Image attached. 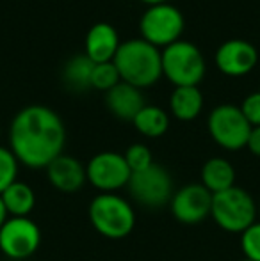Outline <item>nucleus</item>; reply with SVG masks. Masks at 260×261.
Returning a JSON list of instances; mask_svg holds the SVG:
<instances>
[{"label":"nucleus","mask_w":260,"mask_h":261,"mask_svg":"<svg viewBox=\"0 0 260 261\" xmlns=\"http://www.w3.org/2000/svg\"><path fill=\"white\" fill-rule=\"evenodd\" d=\"M94 62L86 54L72 57L64 64L63 79L66 86L73 91H86L91 87V75H93Z\"/></svg>","instance_id":"nucleus-20"},{"label":"nucleus","mask_w":260,"mask_h":261,"mask_svg":"<svg viewBox=\"0 0 260 261\" xmlns=\"http://www.w3.org/2000/svg\"><path fill=\"white\" fill-rule=\"evenodd\" d=\"M64 144V123L50 107H23L11 121L9 149L27 167L46 169L50 162L63 155Z\"/></svg>","instance_id":"nucleus-1"},{"label":"nucleus","mask_w":260,"mask_h":261,"mask_svg":"<svg viewBox=\"0 0 260 261\" xmlns=\"http://www.w3.org/2000/svg\"><path fill=\"white\" fill-rule=\"evenodd\" d=\"M2 203L7 210V215L11 217H27L36 206V194L27 183L14 181L2 194Z\"/></svg>","instance_id":"nucleus-18"},{"label":"nucleus","mask_w":260,"mask_h":261,"mask_svg":"<svg viewBox=\"0 0 260 261\" xmlns=\"http://www.w3.org/2000/svg\"><path fill=\"white\" fill-rule=\"evenodd\" d=\"M258 217H260V206H258Z\"/></svg>","instance_id":"nucleus-31"},{"label":"nucleus","mask_w":260,"mask_h":261,"mask_svg":"<svg viewBox=\"0 0 260 261\" xmlns=\"http://www.w3.org/2000/svg\"><path fill=\"white\" fill-rule=\"evenodd\" d=\"M258 52L246 39H226L216 50V66L226 76H244L255 69Z\"/></svg>","instance_id":"nucleus-12"},{"label":"nucleus","mask_w":260,"mask_h":261,"mask_svg":"<svg viewBox=\"0 0 260 261\" xmlns=\"http://www.w3.org/2000/svg\"><path fill=\"white\" fill-rule=\"evenodd\" d=\"M241 249L244 258L260 261V222H255L241 233Z\"/></svg>","instance_id":"nucleus-24"},{"label":"nucleus","mask_w":260,"mask_h":261,"mask_svg":"<svg viewBox=\"0 0 260 261\" xmlns=\"http://www.w3.org/2000/svg\"><path fill=\"white\" fill-rule=\"evenodd\" d=\"M112 62L118 69L122 82L130 84L141 91L155 86L162 79L160 50L143 38L123 41Z\"/></svg>","instance_id":"nucleus-2"},{"label":"nucleus","mask_w":260,"mask_h":261,"mask_svg":"<svg viewBox=\"0 0 260 261\" xmlns=\"http://www.w3.org/2000/svg\"><path fill=\"white\" fill-rule=\"evenodd\" d=\"M41 231L29 217H9L0 229V251L11 259H27L38 251Z\"/></svg>","instance_id":"nucleus-10"},{"label":"nucleus","mask_w":260,"mask_h":261,"mask_svg":"<svg viewBox=\"0 0 260 261\" xmlns=\"http://www.w3.org/2000/svg\"><path fill=\"white\" fill-rule=\"evenodd\" d=\"M122 82L120 79V73L116 69L114 62H100V64H94L93 75H91V87L97 91H111L114 86Z\"/></svg>","instance_id":"nucleus-21"},{"label":"nucleus","mask_w":260,"mask_h":261,"mask_svg":"<svg viewBox=\"0 0 260 261\" xmlns=\"http://www.w3.org/2000/svg\"><path fill=\"white\" fill-rule=\"evenodd\" d=\"M7 219H9V215H7V210L2 203V197H0V229H2V226L6 224Z\"/></svg>","instance_id":"nucleus-27"},{"label":"nucleus","mask_w":260,"mask_h":261,"mask_svg":"<svg viewBox=\"0 0 260 261\" xmlns=\"http://www.w3.org/2000/svg\"><path fill=\"white\" fill-rule=\"evenodd\" d=\"M201 185L210 194H218L235 187V169L226 158H208L201 167Z\"/></svg>","instance_id":"nucleus-16"},{"label":"nucleus","mask_w":260,"mask_h":261,"mask_svg":"<svg viewBox=\"0 0 260 261\" xmlns=\"http://www.w3.org/2000/svg\"><path fill=\"white\" fill-rule=\"evenodd\" d=\"M241 261H251V259H248V258H244V259H241Z\"/></svg>","instance_id":"nucleus-29"},{"label":"nucleus","mask_w":260,"mask_h":261,"mask_svg":"<svg viewBox=\"0 0 260 261\" xmlns=\"http://www.w3.org/2000/svg\"><path fill=\"white\" fill-rule=\"evenodd\" d=\"M123 156H125V162H127V165L130 167L132 172L145 171V169H148L150 165L153 164L152 151H150L148 146L141 144V142L129 146V148H127V151L123 153Z\"/></svg>","instance_id":"nucleus-23"},{"label":"nucleus","mask_w":260,"mask_h":261,"mask_svg":"<svg viewBox=\"0 0 260 261\" xmlns=\"http://www.w3.org/2000/svg\"><path fill=\"white\" fill-rule=\"evenodd\" d=\"M173 217L182 224H198L210 217L212 194L201 183H191L173 194L170 201Z\"/></svg>","instance_id":"nucleus-11"},{"label":"nucleus","mask_w":260,"mask_h":261,"mask_svg":"<svg viewBox=\"0 0 260 261\" xmlns=\"http://www.w3.org/2000/svg\"><path fill=\"white\" fill-rule=\"evenodd\" d=\"M120 45V34L111 23L107 21H98L87 31L86 41H84V54L94 62H111L118 52Z\"/></svg>","instance_id":"nucleus-14"},{"label":"nucleus","mask_w":260,"mask_h":261,"mask_svg":"<svg viewBox=\"0 0 260 261\" xmlns=\"http://www.w3.org/2000/svg\"><path fill=\"white\" fill-rule=\"evenodd\" d=\"M258 215L255 199L239 187H232L223 192L212 194L210 217L221 229L228 233H243Z\"/></svg>","instance_id":"nucleus-5"},{"label":"nucleus","mask_w":260,"mask_h":261,"mask_svg":"<svg viewBox=\"0 0 260 261\" xmlns=\"http://www.w3.org/2000/svg\"><path fill=\"white\" fill-rule=\"evenodd\" d=\"M132 124L141 135L148 139L162 137L170 128V116L164 109L157 105H145L134 117Z\"/></svg>","instance_id":"nucleus-19"},{"label":"nucleus","mask_w":260,"mask_h":261,"mask_svg":"<svg viewBox=\"0 0 260 261\" xmlns=\"http://www.w3.org/2000/svg\"><path fill=\"white\" fill-rule=\"evenodd\" d=\"M127 187L130 196L146 208H160L173 197V179L159 164H152L145 171L132 172Z\"/></svg>","instance_id":"nucleus-8"},{"label":"nucleus","mask_w":260,"mask_h":261,"mask_svg":"<svg viewBox=\"0 0 260 261\" xmlns=\"http://www.w3.org/2000/svg\"><path fill=\"white\" fill-rule=\"evenodd\" d=\"M251 124L244 117L241 107L223 103L212 109L207 119V130L212 141L226 151H239L246 148L251 134Z\"/></svg>","instance_id":"nucleus-6"},{"label":"nucleus","mask_w":260,"mask_h":261,"mask_svg":"<svg viewBox=\"0 0 260 261\" xmlns=\"http://www.w3.org/2000/svg\"><path fill=\"white\" fill-rule=\"evenodd\" d=\"M241 110L251 126H260V91L248 94L241 103Z\"/></svg>","instance_id":"nucleus-25"},{"label":"nucleus","mask_w":260,"mask_h":261,"mask_svg":"<svg viewBox=\"0 0 260 261\" xmlns=\"http://www.w3.org/2000/svg\"><path fill=\"white\" fill-rule=\"evenodd\" d=\"M18 164H20V162L16 160L13 151H11L9 148H2V146H0V194H2L7 187L16 181Z\"/></svg>","instance_id":"nucleus-22"},{"label":"nucleus","mask_w":260,"mask_h":261,"mask_svg":"<svg viewBox=\"0 0 260 261\" xmlns=\"http://www.w3.org/2000/svg\"><path fill=\"white\" fill-rule=\"evenodd\" d=\"M105 105L111 110L112 116L122 121H134L139 110L146 105L141 89L130 86V84L120 82L111 91L105 93Z\"/></svg>","instance_id":"nucleus-15"},{"label":"nucleus","mask_w":260,"mask_h":261,"mask_svg":"<svg viewBox=\"0 0 260 261\" xmlns=\"http://www.w3.org/2000/svg\"><path fill=\"white\" fill-rule=\"evenodd\" d=\"M132 171L127 165L122 153L102 151L97 153L86 167V178L100 194L118 192L120 189L129 185Z\"/></svg>","instance_id":"nucleus-9"},{"label":"nucleus","mask_w":260,"mask_h":261,"mask_svg":"<svg viewBox=\"0 0 260 261\" xmlns=\"http://www.w3.org/2000/svg\"><path fill=\"white\" fill-rule=\"evenodd\" d=\"M46 176L50 185L64 194L79 192L87 181L86 167L82 165V162L64 153L46 165Z\"/></svg>","instance_id":"nucleus-13"},{"label":"nucleus","mask_w":260,"mask_h":261,"mask_svg":"<svg viewBox=\"0 0 260 261\" xmlns=\"http://www.w3.org/2000/svg\"><path fill=\"white\" fill-rule=\"evenodd\" d=\"M0 137H2V128H0Z\"/></svg>","instance_id":"nucleus-30"},{"label":"nucleus","mask_w":260,"mask_h":261,"mask_svg":"<svg viewBox=\"0 0 260 261\" xmlns=\"http://www.w3.org/2000/svg\"><path fill=\"white\" fill-rule=\"evenodd\" d=\"M184 14L170 2L148 7L139 20L141 38L159 50L177 43L184 34Z\"/></svg>","instance_id":"nucleus-7"},{"label":"nucleus","mask_w":260,"mask_h":261,"mask_svg":"<svg viewBox=\"0 0 260 261\" xmlns=\"http://www.w3.org/2000/svg\"><path fill=\"white\" fill-rule=\"evenodd\" d=\"M246 148L250 149L255 156L260 158V126L251 128V134H250V139H248Z\"/></svg>","instance_id":"nucleus-26"},{"label":"nucleus","mask_w":260,"mask_h":261,"mask_svg":"<svg viewBox=\"0 0 260 261\" xmlns=\"http://www.w3.org/2000/svg\"><path fill=\"white\" fill-rule=\"evenodd\" d=\"M87 215L94 231L109 240H122L129 237L135 226L132 204L116 192L98 194L91 201Z\"/></svg>","instance_id":"nucleus-3"},{"label":"nucleus","mask_w":260,"mask_h":261,"mask_svg":"<svg viewBox=\"0 0 260 261\" xmlns=\"http://www.w3.org/2000/svg\"><path fill=\"white\" fill-rule=\"evenodd\" d=\"M170 110L178 121H195L203 110V94L200 87H175L170 96Z\"/></svg>","instance_id":"nucleus-17"},{"label":"nucleus","mask_w":260,"mask_h":261,"mask_svg":"<svg viewBox=\"0 0 260 261\" xmlns=\"http://www.w3.org/2000/svg\"><path fill=\"white\" fill-rule=\"evenodd\" d=\"M162 76L175 87L200 86L207 73V64L201 50L191 41L178 39L177 43L160 50Z\"/></svg>","instance_id":"nucleus-4"},{"label":"nucleus","mask_w":260,"mask_h":261,"mask_svg":"<svg viewBox=\"0 0 260 261\" xmlns=\"http://www.w3.org/2000/svg\"><path fill=\"white\" fill-rule=\"evenodd\" d=\"M139 2H143L148 7H152V6H159V4H168L170 0H139Z\"/></svg>","instance_id":"nucleus-28"}]
</instances>
